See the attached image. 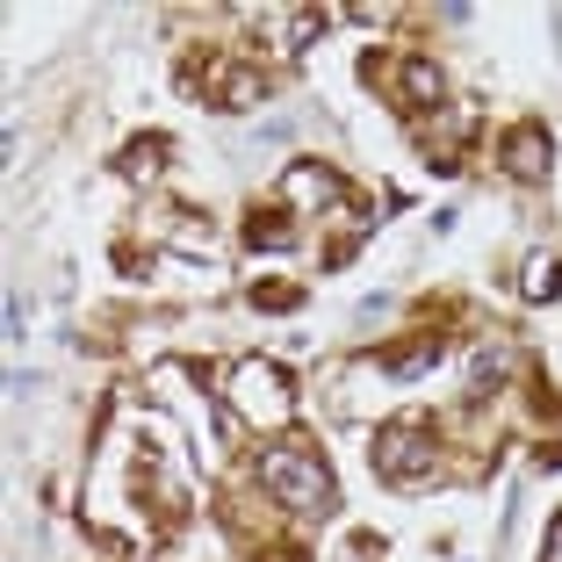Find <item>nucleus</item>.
Returning <instances> with one entry per match:
<instances>
[{
    "label": "nucleus",
    "instance_id": "obj_10",
    "mask_svg": "<svg viewBox=\"0 0 562 562\" xmlns=\"http://www.w3.org/2000/svg\"><path fill=\"white\" fill-rule=\"evenodd\" d=\"M246 252H289L296 246V216L289 210H260V216H246Z\"/></svg>",
    "mask_w": 562,
    "mask_h": 562
},
{
    "label": "nucleus",
    "instance_id": "obj_13",
    "mask_svg": "<svg viewBox=\"0 0 562 562\" xmlns=\"http://www.w3.org/2000/svg\"><path fill=\"white\" fill-rule=\"evenodd\" d=\"M497 382H505V353L483 347L476 361H469V397H497Z\"/></svg>",
    "mask_w": 562,
    "mask_h": 562
},
{
    "label": "nucleus",
    "instance_id": "obj_12",
    "mask_svg": "<svg viewBox=\"0 0 562 562\" xmlns=\"http://www.w3.org/2000/svg\"><path fill=\"white\" fill-rule=\"evenodd\" d=\"M325 22H331L325 8H296V15H289V44H281V50H289V58H303V50L325 36Z\"/></svg>",
    "mask_w": 562,
    "mask_h": 562
},
{
    "label": "nucleus",
    "instance_id": "obj_3",
    "mask_svg": "<svg viewBox=\"0 0 562 562\" xmlns=\"http://www.w3.org/2000/svg\"><path fill=\"white\" fill-rule=\"evenodd\" d=\"M232 418H246V426L274 432L296 418V375L281 361H267V353H246V361L232 368Z\"/></svg>",
    "mask_w": 562,
    "mask_h": 562
},
{
    "label": "nucleus",
    "instance_id": "obj_5",
    "mask_svg": "<svg viewBox=\"0 0 562 562\" xmlns=\"http://www.w3.org/2000/svg\"><path fill=\"white\" fill-rule=\"evenodd\" d=\"M202 109H224V116H246V109H260L267 94H274V80H267L260 66H238V58H216L210 87H202Z\"/></svg>",
    "mask_w": 562,
    "mask_h": 562
},
{
    "label": "nucleus",
    "instance_id": "obj_7",
    "mask_svg": "<svg viewBox=\"0 0 562 562\" xmlns=\"http://www.w3.org/2000/svg\"><path fill=\"white\" fill-rule=\"evenodd\" d=\"M397 101H404V116H432V109H447V72L432 66V58H404V66H397Z\"/></svg>",
    "mask_w": 562,
    "mask_h": 562
},
{
    "label": "nucleus",
    "instance_id": "obj_2",
    "mask_svg": "<svg viewBox=\"0 0 562 562\" xmlns=\"http://www.w3.org/2000/svg\"><path fill=\"white\" fill-rule=\"evenodd\" d=\"M447 469V447L432 440L426 418H390V426L375 432V476L390 483V491H432Z\"/></svg>",
    "mask_w": 562,
    "mask_h": 562
},
{
    "label": "nucleus",
    "instance_id": "obj_1",
    "mask_svg": "<svg viewBox=\"0 0 562 562\" xmlns=\"http://www.w3.org/2000/svg\"><path fill=\"white\" fill-rule=\"evenodd\" d=\"M260 483L274 491V505H289L296 519H325L331 505H339L325 454H317V447H303V440H274V447H260Z\"/></svg>",
    "mask_w": 562,
    "mask_h": 562
},
{
    "label": "nucleus",
    "instance_id": "obj_4",
    "mask_svg": "<svg viewBox=\"0 0 562 562\" xmlns=\"http://www.w3.org/2000/svg\"><path fill=\"white\" fill-rule=\"evenodd\" d=\"M347 210V181L331 173V159H296L289 173H281V210L296 216V210Z\"/></svg>",
    "mask_w": 562,
    "mask_h": 562
},
{
    "label": "nucleus",
    "instance_id": "obj_14",
    "mask_svg": "<svg viewBox=\"0 0 562 562\" xmlns=\"http://www.w3.org/2000/svg\"><path fill=\"white\" fill-rule=\"evenodd\" d=\"M252 311H303V289L296 281H260L252 289Z\"/></svg>",
    "mask_w": 562,
    "mask_h": 562
},
{
    "label": "nucleus",
    "instance_id": "obj_11",
    "mask_svg": "<svg viewBox=\"0 0 562 562\" xmlns=\"http://www.w3.org/2000/svg\"><path fill=\"white\" fill-rule=\"evenodd\" d=\"M519 296H527V303H555L562 296V260H555V252H533V260H527Z\"/></svg>",
    "mask_w": 562,
    "mask_h": 562
},
{
    "label": "nucleus",
    "instance_id": "obj_9",
    "mask_svg": "<svg viewBox=\"0 0 562 562\" xmlns=\"http://www.w3.org/2000/svg\"><path fill=\"white\" fill-rule=\"evenodd\" d=\"M166 151H173V137L145 131V137H131V145L116 151V173H123L131 188H145V181H159V173H166Z\"/></svg>",
    "mask_w": 562,
    "mask_h": 562
},
{
    "label": "nucleus",
    "instance_id": "obj_6",
    "mask_svg": "<svg viewBox=\"0 0 562 562\" xmlns=\"http://www.w3.org/2000/svg\"><path fill=\"white\" fill-rule=\"evenodd\" d=\"M497 159H505V173L527 188H541L548 173H555V137H548V123H513L505 131V145H497Z\"/></svg>",
    "mask_w": 562,
    "mask_h": 562
},
{
    "label": "nucleus",
    "instance_id": "obj_15",
    "mask_svg": "<svg viewBox=\"0 0 562 562\" xmlns=\"http://www.w3.org/2000/svg\"><path fill=\"white\" fill-rule=\"evenodd\" d=\"M8 339H30V303L8 296Z\"/></svg>",
    "mask_w": 562,
    "mask_h": 562
},
{
    "label": "nucleus",
    "instance_id": "obj_8",
    "mask_svg": "<svg viewBox=\"0 0 562 562\" xmlns=\"http://www.w3.org/2000/svg\"><path fill=\"white\" fill-rule=\"evenodd\" d=\"M440 361H447V331H426V339H412V347L382 353V375H390V382H418V375H432Z\"/></svg>",
    "mask_w": 562,
    "mask_h": 562
},
{
    "label": "nucleus",
    "instance_id": "obj_16",
    "mask_svg": "<svg viewBox=\"0 0 562 562\" xmlns=\"http://www.w3.org/2000/svg\"><path fill=\"white\" fill-rule=\"evenodd\" d=\"M541 562H562V513H555V527H548V541H541Z\"/></svg>",
    "mask_w": 562,
    "mask_h": 562
}]
</instances>
